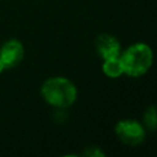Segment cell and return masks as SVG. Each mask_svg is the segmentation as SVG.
Segmentation results:
<instances>
[{
  "label": "cell",
  "instance_id": "8992f818",
  "mask_svg": "<svg viewBox=\"0 0 157 157\" xmlns=\"http://www.w3.org/2000/svg\"><path fill=\"white\" fill-rule=\"evenodd\" d=\"M102 69H103V72L108 77H112V78H117L124 74V67H123V64L119 56L104 60Z\"/></svg>",
  "mask_w": 157,
  "mask_h": 157
},
{
  "label": "cell",
  "instance_id": "3957f363",
  "mask_svg": "<svg viewBox=\"0 0 157 157\" xmlns=\"http://www.w3.org/2000/svg\"><path fill=\"white\" fill-rule=\"evenodd\" d=\"M115 134L126 145L136 146L145 140V128L135 120H120L115 125Z\"/></svg>",
  "mask_w": 157,
  "mask_h": 157
},
{
  "label": "cell",
  "instance_id": "7a4b0ae2",
  "mask_svg": "<svg viewBox=\"0 0 157 157\" xmlns=\"http://www.w3.org/2000/svg\"><path fill=\"white\" fill-rule=\"evenodd\" d=\"M119 58L124 67V74L131 77H140L150 70L153 61V53L150 45L136 43L130 45Z\"/></svg>",
  "mask_w": 157,
  "mask_h": 157
},
{
  "label": "cell",
  "instance_id": "52a82bcc",
  "mask_svg": "<svg viewBox=\"0 0 157 157\" xmlns=\"http://www.w3.org/2000/svg\"><path fill=\"white\" fill-rule=\"evenodd\" d=\"M144 123H145V126H146L148 130H151V131L157 129V107H156V105L150 107V108L145 112Z\"/></svg>",
  "mask_w": 157,
  "mask_h": 157
},
{
  "label": "cell",
  "instance_id": "5b68a950",
  "mask_svg": "<svg viewBox=\"0 0 157 157\" xmlns=\"http://www.w3.org/2000/svg\"><path fill=\"white\" fill-rule=\"evenodd\" d=\"M96 49L103 60L113 59L120 54V43L110 34H101L96 40Z\"/></svg>",
  "mask_w": 157,
  "mask_h": 157
},
{
  "label": "cell",
  "instance_id": "6da1fadb",
  "mask_svg": "<svg viewBox=\"0 0 157 157\" xmlns=\"http://www.w3.org/2000/svg\"><path fill=\"white\" fill-rule=\"evenodd\" d=\"M40 93L47 103L58 108L70 107L77 97V90L75 85L65 77L48 78L43 83Z\"/></svg>",
  "mask_w": 157,
  "mask_h": 157
},
{
  "label": "cell",
  "instance_id": "ba28073f",
  "mask_svg": "<svg viewBox=\"0 0 157 157\" xmlns=\"http://www.w3.org/2000/svg\"><path fill=\"white\" fill-rule=\"evenodd\" d=\"M4 69H5V66H4V64H2V61H1V59H0V72H1Z\"/></svg>",
  "mask_w": 157,
  "mask_h": 157
},
{
  "label": "cell",
  "instance_id": "277c9868",
  "mask_svg": "<svg viewBox=\"0 0 157 157\" xmlns=\"http://www.w3.org/2000/svg\"><path fill=\"white\" fill-rule=\"evenodd\" d=\"M23 45L17 39H10L0 49V59L5 67L11 69L17 66L23 59Z\"/></svg>",
  "mask_w": 157,
  "mask_h": 157
}]
</instances>
